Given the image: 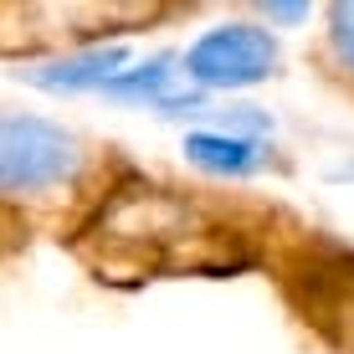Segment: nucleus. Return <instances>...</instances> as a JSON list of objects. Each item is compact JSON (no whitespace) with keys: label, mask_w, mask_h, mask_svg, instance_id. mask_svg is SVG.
<instances>
[{"label":"nucleus","mask_w":354,"mask_h":354,"mask_svg":"<svg viewBox=\"0 0 354 354\" xmlns=\"http://www.w3.org/2000/svg\"><path fill=\"white\" fill-rule=\"evenodd\" d=\"M97 236L113 262L124 257L133 267H205L216 231L201 221V205L180 190H139L124 201L103 205L97 226L88 231Z\"/></svg>","instance_id":"f257e3e1"},{"label":"nucleus","mask_w":354,"mask_h":354,"mask_svg":"<svg viewBox=\"0 0 354 354\" xmlns=\"http://www.w3.org/2000/svg\"><path fill=\"white\" fill-rule=\"evenodd\" d=\"M88 139L41 113H0V201H52L88 175Z\"/></svg>","instance_id":"f03ea898"},{"label":"nucleus","mask_w":354,"mask_h":354,"mask_svg":"<svg viewBox=\"0 0 354 354\" xmlns=\"http://www.w3.org/2000/svg\"><path fill=\"white\" fill-rule=\"evenodd\" d=\"M283 62L272 31L247 26V21H231V26L205 31L201 41H190V52L180 57L185 82L195 93H247L267 82Z\"/></svg>","instance_id":"7ed1b4c3"},{"label":"nucleus","mask_w":354,"mask_h":354,"mask_svg":"<svg viewBox=\"0 0 354 354\" xmlns=\"http://www.w3.org/2000/svg\"><path fill=\"white\" fill-rule=\"evenodd\" d=\"M129 52L124 46H93V52H72L62 62H46V67H31L21 77L31 88H46V93H103L108 82L124 72Z\"/></svg>","instance_id":"20e7f679"},{"label":"nucleus","mask_w":354,"mask_h":354,"mask_svg":"<svg viewBox=\"0 0 354 354\" xmlns=\"http://www.w3.org/2000/svg\"><path fill=\"white\" fill-rule=\"evenodd\" d=\"M185 160L205 175H226V180H247L267 165V144L252 133H190L185 139Z\"/></svg>","instance_id":"39448f33"},{"label":"nucleus","mask_w":354,"mask_h":354,"mask_svg":"<svg viewBox=\"0 0 354 354\" xmlns=\"http://www.w3.org/2000/svg\"><path fill=\"white\" fill-rule=\"evenodd\" d=\"M324 52L339 77L354 82V6H328L324 10Z\"/></svg>","instance_id":"423d86ee"},{"label":"nucleus","mask_w":354,"mask_h":354,"mask_svg":"<svg viewBox=\"0 0 354 354\" xmlns=\"http://www.w3.org/2000/svg\"><path fill=\"white\" fill-rule=\"evenodd\" d=\"M267 21H283V26H292V21H303L308 16V6H257Z\"/></svg>","instance_id":"0eeeda50"}]
</instances>
